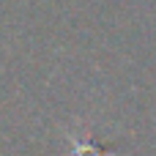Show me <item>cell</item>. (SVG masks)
Instances as JSON below:
<instances>
[{"mask_svg": "<svg viewBox=\"0 0 156 156\" xmlns=\"http://www.w3.org/2000/svg\"><path fill=\"white\" fill-rule=\"evenodd\" d=\"M74 156H112V154H101V151H96L90 143H85V140H74Z\"/></svg>", "mask_w": 156, "mask_h": 156, "instance_id": "1", "label": "cell"}]
</instances>
